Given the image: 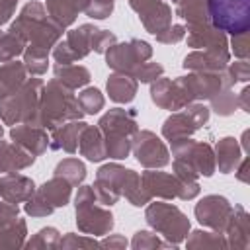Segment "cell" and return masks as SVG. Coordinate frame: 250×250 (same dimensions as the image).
I'll use <instances>...</instances> for the list:
<instances>
[{"mask_svg": "<svg viewBox=\"0 0 250 250\" xmlns=\"http://www.w3.org/2000/svg\"><path fill=\"white\" fill-rule=\"evenodd\" d=\"M10 139L20 145L21 148H25L27 152H31L33 156H41L43 152H47L49 148V135L47 129L31 125V123H18L12 125L10 129Z\"/></svg>", "mask_w": 250, "mask_h": 250, "instance_id": "obj_18", "label": "cell"}, {"mask_svg": "<svg viewBox=\"0 0 250 250\" xmlns=\"http://www.w3.org/2000/svg\"><path fill=\"white\" fill-rule=\"evenodd\" d=\"M137 82L141 84H150L154 82L156 78H160L164 74V66L160 62H150V61H145L141 64H137L131 72H129Z\"/></svg>", "mask_w": 250, "mask_h": 250, "instance_id": "obj_45", "label": "cell"}, {"mask_svg": "<svg viewBox=\"0 0 250 250\" xmlns=\"http://www.w3.org/2000/svg\"><path fill=\"white\" fill-rule=\"evenodd\" d=\"M76 100H78V104H80L84 115H96V113H100V111L104 109V105H105L104 94H102L98 88H94V86H84L82 92L76 96Z\"/></svg>", "mask_w": 250, "mask_h": 250, "instance_id": "obj_40", "label": "cell"}, {"mask_svg": "<svg viewBox=\"0 0 250 250\" xmlns=\"http://www.w3.org/2000/svg\"><path fill=\"white\" fill-rule=\"evenodd\" d=\"M170 146H172V156L176 160L189 164L199 176L211 178L215 174V170H217L215 152L209 143L193 141L191 137H184V139L170 141Z\"/></svg>", "mask_w": 250, "mask_h": 250, "instance_id": "obj_9", "label": "cell"}, {"mask_svg": "<svg viewBox=\"0 0 250 250\" xmlns=\"http://www.w3.org/2000/svg\"><path fill=\"white\" fill-rule=\"evenodd\" d=\"M43 84L45 82L37 76L27 78L20 90H16L12 96L0 100V121L4 125L31 123L37 113Z\"/></svg>", "mask_w": 250, "mask_h": 250, "instance_id": "obj_6", "label": "cell"}, {"mask_svg": "<svg viewBox=\"0 0 250 250\" xmlns=\"http://www.w3.org/2000/svg\"><path fill=\"white\" fill-rule=\"evenodd\" d=\"M125 172H127V168L117 162H107L98 168L96 182L92 184V189H94V195L100 205L111 207L121 199V186L125 180Z\"/></svg>", "mask_w": 250, "mask_h": 250, "instance_id": "obj_14", "label": "cell"}, {"mask_svg": "<svg viewBox=\"0 0 250 250\" xmlns=\"http://www.w3.org/2000/svg\"><path fill=\"white\" fill-rule=\"evenodd\" d=\"M82 117H84V111L76 100L74 90L61 84L57 78H51L47 84H43L37 113L31 125L51 131L66 121H74Z\"/></svg>", "mask_w": 250, "mask_h": 250, "instance_id": "obj_1", "label": "cell"}, {"mask_svg": "<svg viewBox=\"0 0 250 250\" xmlns=\"http://www.w3.org/2000/svg\"><path fill=\"white\" fill-rule=\"evenodd\" d=\"M221 80H223V88H232L238 82H248L250 80V64L248 61H236V62H229L225 66V70L221 72Z\"/></svg>", "mask_w": 250, "mask_h": 250, "instance_id": "obj_43", "label": "cell"}, {"mask_svg": "<svg viewBox=\"0 0 250 250\" xmlns=\"http://www.w3.org/2000/svg\"><path fill=\"white\" fill-rule=\"evenodd\" d=\"M74 213L78 230L90 236H104L115 225L113 213L109 211V207L98 203L92 186H78V191L74 195Z\"/></svg>", "mask_w": 250, "mask_h": 250, "instance_id": "obj_5", "label": "cell"}, {"mask_svg": "<svg viewBox=\"0 0 250 250\" xmlns=\"http://www.w3.org/2000/svg\"><path fill=\"white\" fill-rule=\"evenodd\" d=\"M172 2H176V0H172Z\"/></svg>", "mask_w": 250, "mask_h": 250, "instance_id": "obj_60", "label": "cell"}, {"mask_svg": "<svg viewBox=\"0 0 250 250\" xmlns=\"http://www.w3.org/2000/svg\"><path fill=\"white\" fill-rule=\"evenodd\" d=\"M53 174L64 178V180L74 188V186H80V184L86 180V164H84L80 158L68 156V158H62V160L55 166V172H53Z\"/></svg>", "mask_w": 250, "mask_h": 250, "instance_id": "obj_36", "label": "cell"}, {"mask_svg": "<svg viewBox=\"0 0 250 250\" xmlns=\"http://www.w3.org/2000/svg\"><path fill=\"white\" fill-rule=\"evenodd\" d=\"M20 0H0V27L12 20L16 14V6Z\"/></svg>", "mask_w": 250, "mask_h": 250, "instance_id": "obj_54", "label": "cell"}, {"mask_svg": "<svg viewBox=\"0 0 250 250\" xmlns=\"http://www.w3.org/2000/svg\"><path fill=\"white\" fill-rule=\"evenodd\" d=\"M229 62H230V59L221 57L213 51L195 49L184 57L182 66L189 72H223Z\"/></svg>", "mask_w": 250, "mask_h": 250, "instance_id": "obj_24", "label": "cell"}, {"mask_svg": "<svg viewBox=\"0 0 250 250\" xmlns=\"http://www.w3.org/2000/svg\"><path fill=\"white\" fill-rule=\"evenodd\" d=\"M209 102H211V107L209 109H213L221 117H229V115H232L238 109L236 94L232 92V88H221Z\"/></svg>", "mask_w": 250, "mask_h": 250, "instance_id": "obj_41", "label": "cell"}, {"mask_svg": "<svg viewBox=\"0 0 250 250\" xmlns=\"http://www.w3.org/2000/svg\"><path fill=\"white\" fill-rule=\"evenodd\" d=\"M143 188L150 197L158 199H178L180 193V180L174 174L162 172L160 168H146L141 174Z\"/></svg>", "mask_w": 250, "mask_h": 250, "instance_id": "obj_17", "label": "cell"}, {"mask_svg": "<svg viewBox=\"0 0 250 250\" xmlns=\"http://www.w3.org/2000/svg\"><path fill=\"white\" fill-rule=\"evenodd\" d=\"M117 41V37H115V33H111L109 29H96L94 33H92V41H90V49L94 51V53H100V55H104L113 43Z\"/></svg>", "mask_w": 250, "mask_h": 250, "instance_id": "obj_49", "label": "cell"}, {"mask_svg": "<svg viewBox=\"0 0 250 250\" xmlns=\"http://www.w3.org/2000/svg\"><path fill=\"white\" fill-rule=\"evenodd\" d=\"M53 74H55V78H57L61 84H64V86L70 88V90L84 88V86H88V82L92 80L90 70H88L86 66L74 64V62H70V64H55V66H53Z\"/></svg>", "mask_w": 250, "mask_h": 250, "instance_id": "obj_31", "label": "cell"}, {"mask_svg": "<svg viewBox=\"0 0 250 250\" xmlns=\"http://www.w3.org/2000/svg\"><path fill=\"white\" fill-rule=\"evenodd\" d=\"M25 41L14 33V31H0V62H8V61H14L18 59L23 49H25Z\"/></svg>", "mask_w": 250, "mask_h": 250, "instance_id": "obj_38", "label": "cell"}, {"mask_svg": "<svg viewBox=\"0 0 250 250\" xmlns=\"http://www.w3.org/2000/svg\"><path fill=\"white\" fill-rule=\"evenodd\" d=\"M145 221L158 236H162L172 246L182 244L188 232L191 230V223L188 215L174 203H162V201L150 203L148 201L145 209Z\"/></svg>", "mask_w": 250, "mask_h": 250, "instance_id": "obj_4", "label": "cell"}, {"mask_svg": "<svg viewBox=\"0 0 250 250\" xmlns=\"http://www.w3.org/2000/svg\"><path fill=\"white\" fill-rule=\"evenodd\" d=\"M121 197H125L133 207H145L152 199L146 193V189L143 188L141 174L131 170V168H127V172H125V180L121 186Z\"/></svg>", "mask_w": 250, "mask_h": 250, "instance_id": "obj_33", "label": "cell"}, {"mask_svg": "<svg viewBox=\"0 0 250 250\" xmlns=\"http://www.w3.org/2000/svg\"><path fill=\"white\" fill-rule=\"evenodd\" d=\"M105 64L113 72H131L137 64L150 61L152 45L143 39H129L123 43H113L105 53Z\"/></svg>", "mask_w": 250, "mask_h": 250, "instance_id": "obj_10", "label": "cell"}, {"mask_svg": "<svg viewBox=\"0 0 250 250\" xmlns=\"http://www.w3.org/2000/svg\"><path fill=\"white\" fill-rule=\"evenodd\" d=\"M115 8V0H90L84 14L92 20H107Z\"/></svg>", "mask_w": 250, "mask_h": 250, "instance_id": "obj_48", "label": "cell"}, {"mask_svg": "<svg viewBox=\"0 0 250 250\" xmlns=\"http://www.w3.org/2000/svg\"><path fill=\"white\" fill-rule=\"evenodd\" d=\"M37 186L29 176L20 172H6L0 174V197L8 203H23L35 193Z\"/></svg>", "mask_w": 250, "mask_h": 250, "instance_id": "obj_20", "label": "cell"}, {"mask_svg": "<svg viewBox=\"0 0 250 250\" xmlns=\"http://www.w3.org/2000/svg\"><path fill=\"white\" fill-rule=\"evenodd\" d=\"M232 213V203L219 193H211L201 197L195 207H193V215L197 219V223L209 230H217L223 232L227 227V221Z\"/></svg>", "mask_w": 250, "mask_h": 250, "instance_id": "obj_15", "label": "cell"}, {"mask_svg": "<svg viewBox=\"0 0 250 250\" xmlns=\"http://www.w3.org/2000/svg\"><path fill=\"white\" fill-rule=\"evenodd\" d=\"M248 166H250V158H248V156H242L240 162H238L236 168H234V176H236V180L242 182V184H248V182H250Z\"/></svg>", "mask_w": 250, "mask_h": 250, "instance_id": "obj_56", "label": "cell"}, {"mask_svg": "<svg viewBox=\"0 0 250 250\" xmlns=\"http://www.w3.org/2000/svg\"><path fill=\"white\" fill-rule=\"evenodd\" d=\"M98 129L104 135L107 158L123 160L131 154V143H133L135 133L139 131L137 111L135 109H125V107L107 109L100 117Z\"/></svg>", "mask_w": 250, "mask_h": 250, "instance_id": "obj_3", "label": "cell"}, {"mask_svg": "<svg viewBox=\"0 0 250 250\" xmlns=\"http://www.w3.org/2000/svg\"><path fill=\"white\" fill-rule=\"evenodd\" d=\"M37 156L16 145L14 141H2L0 139V174L6 172H20L29 166H33Z\"/></svg>", "mask_w": 250, "mask_h": 250, "instance_id": "obj_23", "label": "cell"}, {"mask_svg": "<svg viewBox=\"0 0 250 250\" xmlns=\"http://www.w3.org/2000/svg\"><path fill=\"white\" fill-rule=\"evenodd\" d=\"M98 27L94 23H82L74 29H68L66 37L62 41H59L51 51L55 62L57 64H70V62H76L80 59H86L92 53L90 41H92V33Z\"/></svg>", "mask_w": 250, "mask_h": 250, "instance_id": "obj_11", "label": "cell"}, {"mask_svg": "<svg viewBox=\"0 0 250 250\" xmlns=\"http://www.w3.org/2000/svg\"><path fill=\"white\" fill-rule=\"evenodd\" d=\"M186 246L189 250H195V248H229L227 244V238L223 232H217V230H203V229H197V230H189L188 236H186Z\"/></svg>", "mask_w": 250, "mask_h": 250, "instance_id": "obj_35", "label": "cell"}, {"mask_svg": "<svg viewBox=\"0 0 250 250\" xmlns=\"http://www.w3.org/2000/svg\"><path fill=\"white\" fill-rule=\"evenodd\" d=\"M139 82L127 72H113L105 82V92L115 104H131L137 96Z\"/></svg>", "mask_w": 250, "mask_h": 250, "instance_id": "obj_27", "label": "cell"}, {"mask_svg": "<svg viewBox=\"0 0 250 250\" xmlns=\"http://www.w3.org/2000/svg\"><path fill=\"white\" fill-rule=\"evenodd\" d=\"M18 217H20V207L16 203H8V201L0 203V230L16 223Z\"/></svg>", "mask_w": 250, "mask_h": 250, "instance_id": "obj_52", "label": "cell"}, {"mask_svg": "<svg viewBox=\"0 0 250 250\" xmlns=\"http://www.w3.org/2000/svg\"><path fill=\"white\" fill-rule=\"evenodd\" d=\"M88 2L90 0H45V10L55 23L66 29L76 21L78 14L86 10Z\"/></svg>", "mask_w": 250, "mask_h": 250, "instance_id": "obj_25", "label": "cell"}, {"mask_svg": "<svg viewBox=\"0 0 250 250\" xmlns=\"http://www.w3.org/2000/svg\"><path fill=\"white\" fill-rule=\"evenodd\" d=\"M248 98H250V88L248 86H244L242 88V92L240 94H236V104H238V107L242 109V111H250V104H248Z\"/></svg>", "mask_w": 250, "mask_h": 250, "instance_id": "obj_57", "label": "cell"}, {"mask_svg": "<svg viewBox=\"0 0 250 250\" xmlns=\"http://www.w3.org/2000/svg\"><path fill=\"white\" fill-rule=\"evenodd\" d=\"M150 100L156 107L168 111H178L193 102L184 76L166 78L164 74L154 82H150Z\"/></svg>", "mask_w": 250, "mask_h": 250, "instance_id": "obj_12", "label": "cell"}, {"mask_svg": "<svg viewBox=\"0 0 250 250\" xmlns=\"http://www.w3.org/2000/svg\"><path fill=\"white\" fill-rule=\"evenodd\" d=\"M229 248L246 250L250 246V215L242 205H234L223 230Z\"/></svg>", "mask_w": 250, "mask_h": 250, "instance_id": "obj_19", "label": "cell"}, {"mask_svg": "<svg viewBox=\"0 0 250 250\" xmlns=\"http://www.w3.org/2000/svg\"><path fill=\"white\" fill-rule=\"evenodd\" d=\"M59 240H61V232L55 227H43L35 234H31V238L25 240L23 246L27 250H35V248L51 250V248H57L59 246Z\"/></svg>", "mask_w": 250, "mask_h": 250, "instance_id": "obj_42", "label": "cell"}, {"mask_svg": "<svg viewBox=\"0 0 250 250\" xmlns=\"http://www.w3.org/2000/svg\"><path fill=\"white\" fill-rule=\"evenodd\" d=\"M160 2L162 0H129V6H131L133 12H137L139 16H143V14L150 12L152 8H156Z\"/></svg>", "mask_w": 250, "mask_h": 250, "instance_id": "obj_55", "label": "cell"}, {"mask_svg": "<svg viewBox=\"0 0 250 250\" xmlns=\"http://www.w3.org/2000/svg\"><path fill=\"white\" fill-rule=\"evenodd\" d=\"M23 211H25V215L39 219V217H49V215L55 211V207L35 189V193H33L29 199L23 201Z\"/></svg>", "mask_w": 250, "mask_h": 250, "instance_id": "obj_46", "label": "cell"}, {"mask_svg": "<svg viewBox=\"0 0 250 250\" xmlns=\"http://www.w3.org/2000/svg\"><path fill=\"white\" fill-rule=\"evenodd\" d=\"M176 16L191 25H203L209 23V14H207V0H176Z\"/></svg>", "mask_w": 250, "mask_h": 250, "instance_id": "obj_32", "label": "cell"}, {"mask_svg": "<svg viewBox=\"0 0 250 250\" xmlns=\"http://www.w3.org/2000/svg\"><path fill=\"white\" fill-rule=\"evenodd\" d=\"M213 152H215V166L219 168L221 174L234 172L236 164L242 158L240 143L234 137H223V139H219L217 145H215V148H213Z\"/></svg>", "mask_w": 250, "mask_h": 250, "instance_id": "obj_28", "label": "cell"}, {"mask_svg": "<svg viewBox=\"0 0 250 250\" xmlns=\"http://www.w3.org/2000/svg\"><path fill=\"white\" fill-rule=\"evenodd\" d=\"M211 109L201 102H191L186 107L172 111L162 123V137L166 141H176L184 137H191L209 121Z\"/></svg>", "mask_w": 250, "mask_h": 250, "instance_id": "obj_8", "label": "cell"}, {"mask_svg": "<svg viewBox=\"0 0 250 250\" xmlns=\"http://www.w3.org/2000/svg\"><path fill=\"white\" fill-rule=\"evenodd\" d=\"M8 29L18 33L29 47L45 49L49 53L61 41L62 31H64L59 23H55L49 18L41 2H27L18 14V18L10 23Z\"/></svg>", "mask_w": 250, "mask_h": 250, "instance_id": "obj_2", "label": "cell"}, {"mask_svg": "<svg viewBox=\"0 0 250 250\" xmlns=\"http://www.w3.org/2000/svg\"><path fill=\"white\" fill-rule=\"evenodd\" d=\"M133 250H152V248H176L170 242H166L162 236H158L154 230H137L131 238Z\"/></svg>", "mask_w": 250, "mask_h": 250, "instance_id": "obj_44", "label": "cell"}, {"mask_svg": "<svg viewBox=\"0 0 250 250\" xmlns=\"http://www.w3.org/2000/svg\"><path fill=\"white\" fill-rule=\"evenodd\" d=\"M229 51L238 59V61H248L250 49H248V31L234 33L229 41Z\"/></svg>", "mask_w": 250, "mask_h": 250, "instance_id": "obj_51", "label": "cell"}, {"mask_svg": "<svg viewBox=\"0 0 250 250\" xmlns=\"http://www.w3.org/2000/svg\"><path fill=\"white\" fill-rule=\"evenodd\" d=\"M37 191H39L55 209H59V207H66V205H68L70 195H72V186H70L64 178L53 174V178H49L47 182H43V184L37 188Z\"/></svg>", "mask_w": 250, "mask_h": 250, "instance_id": "obj_30", "label": "cell"}, {"mask_svg": "<svg viewBox=\"0 0 250 250\" xmlns=\"http://www.w3.org/2000/svg\"><path fill=\"white\" fill-rule=\"evenodd\" d=\"M100 242L96 240V236H90V234H76V232H66L64 236H61L59 240V246L57 248H62V250H72V248H98Z\"/></svg>", "mask_w": 250, "mask_h": 250, "instance_id": "obj_47", "label": "cell"}, {"mask_svg": "<svg viewBox=\"0 0 250 250\" xmlns=\"http://www.w3.org/2000/svg\"><path fill=\"white\" fill-rule=\"evenodd\" d=\"M27 80L25 64L20 61H8L0 64V100L12 96Z\"/></svg>", "mask_w": 250, "mask_h": 250, "instance_id": "obj_29", "label": "cell"}, {"mask_svg": "<svg viewBox=\"0 0 250 250\" xmlns=\"http://www.w3.org/2000/svg\"><path fill=\"white\" fill-rule=\"evenodd\" d=\"M184 39L188 41V47H191V49H205V51H213L221 57L230 59L227 33L213 27L211 23L186 27V37Z\"/></svg>", "mask_w": 250, "mask_h": 250, "instance_id": "obj_16", "label": "cell"}, {"mask_svg": "<svg viewBox=\"0 0 250 250\" xmlns=\"http://www.w3.org/2000/svg\"><path fill=\"white\" fill-rule=\"evenodd\" d=\"M27 238V223L18 217L16 223L0 230V248H21Z\"/></svg>", "mask_w": 250, "mask_h": 250, "instance_id": "obj_39", "label": "cell"}, {"mask_svg": "<svg viewBox=\"0 0 250 250\" xmlns=\"http://www.w3.org/2000/svg\"><path fill=\"white\" fill-rule=\"evenodd\" d=\"M23 64H25V70H27V74H31V76H41V74H45L47 72V68H49V51H45V49H35V47H29V45H25V49H23Z\"/></svg>", "mask_w": 250, "mask_h": 250, "instance_id": "obj_37", "label": "cell"}, {"mask_svg": "<svg viewBox=\"0 0 250 250\" xmlns=\"http://www.w3.org/2000/svg\"><path fill=\"white\" fill-rule=\"evenodd\" d=\"M84 121L82 119H74V121H66L55 129H51L49 135V148L51 150H64L68 154H74L78 150V137L80 131L84 129Z\"/></svg>", "mask_w": 250, "mask_h": 250, "instance_id": "obj_22", "label": "cell"}, {"mask_svg": "<svg viewBox=\"0 0 250 250\" xmlns=\"http://www.w3.org/2000/svg\"><path fill=\"white\" fill-rule=\"evenodd\" d=\"M2 135H4V123L0 121V139H2Z\"/></svg>", "mask_w": 250, "mask_h": 250, "instance_id": "obj_59", "label": "cell"}, {"mask_svg": "<svg viewBox=\"0 0 250 250\" xmlns=\"http://www.w3.org/2000/svg\"><path fill=\"white\" fill-rule=\"evenodd\" d=\"M78 152L90 162H102L104 158H107L104 135L98 129V125H84L78 137Z\"/></svg>", "mask_w": 250, "mask_h": 250, "instance_id": "obj_26", "label": "cell"}, {"mask_svg": "<svg viewBox=\"0 0 250 250\" xmlns=\"http://www.w3.org/2000/svg\"><path fill=\"white\" fill-rule=\"evenodd\" d=\"M184 80H186V86H188L193 102L211 100L223 88L221 72H188L184 76Z\"/></svg>", "mask_w": 250, "mask_h": 250, "instance_id": "obj_21", "label": "cell"}, {"mask_svg": "<svg viewBox=\"0 0 250 250\" xmlns=\"http://www.w3.org/2000/svg\"><path fill=\"white\" fill-rule=\"evenodd\" d=\"M102 248H109V250H123L129 246V240L123 234H104V238L100 240Z\"/></svg>", "mask_w": 250, "mask_h": 250, "instance_id": "obj_53", "label": "cell"}, {"mask_svg": "<svg viewBox=\"0 0 250 250\" xmlns=\"http://www.w3.org/2000/svg\"><path fill=\"white\" fill-rule=\"evenodd\" d=\"M139 20H141L143 27H145L150 35H156V33L164 31V29L172 23V8H170L168 2L162 0V2H160L156 8H152L150 12L139 16Z\"/></svg>", "mask_w": 250, "mask_h": 250, "instance_id": "obj_34", "label": "cell"}, {"mask_svg": "<svg viewBox=\"0 0 250 250\" xmlns=\"http://www.w3.org/2000/svg\"><path fill=\"white\" fill-rule=\"evenodd\" d=\"M131 152L143 168H164L170 162L168 146L156 133L148 129H139L135 133L131 143Z\"/></svg>", "mask_w": 250, "mask_h": 250, "instance_id": "obj_13", "label": "cell"}, {"mask_svg": "<svg viewBox=\"0 0 250 250\" xmlns=\"http://www.w3.org/2000/svg\"><path fill=\"white\" fill-rule=\"evenodd\" d=\"M209 23L223 33H242L250 27V0H207Z\"/></svg>", "mask_w": 250, "mask_h": 250, "instance_id": "obj_7", "label": "cell"}, {"mask_svg": "<svg viewBox=\"0 0 250 250\" xmlns=\"http://www.w3.org/2000/svg\"><path fill=\"white\" fill-rule=\"evenodd\" d=\"M248 137H250V131H244V133H242V145H240V148H242L244 154H248V150H250V146H248Z\"/></svg>", "mask_w": 250, "mask_h": 250, "instance_id": "obj_58", "label": "cell"}, {"mask_svg": "<svg viewBox=\"0 0 250 250\" xmlns=\"http://www.w3.org/2000/svg\"><path fill=\"white\" fill-rule=\"evenodd\" d=\"M154 37L162 45H176V43L184 41V37H186V25H182V23H170L164 31L156 33Z\"/></svg>", "mask_w": 250, "mask_h": 250, "instance_id": "obj_50", "label": "cell"}]
</instances>
